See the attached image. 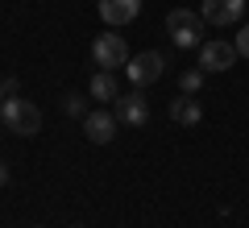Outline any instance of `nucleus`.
I'll return each mask as SVG.
<instances>
[{"mask_svg":"<svg viewBox=\"0 0 249 228\" xmlns=\"http://www.w3.org/2000/svg\"><path fill=\"white\" fill-rule=\"evenodd\" d=\"M232 62H237V46L232 42H204L199 46V67L204 70H212V75H220V70H229Z\"/></svg>","mask_w":249,"mask_h":228,"instance_id":"nucleus-7","label":"nucleus"},{"mask_svg":"<svg viewBox=\"0 0 249 228\" xmlns=\"http://www.w3.org/2000/svg\"><path fill=\"white\" fill-rule=\"evenodd\" d=\"M0 124H4L9 133H17V137H34V133L42 129V108H37L34 100L9 96L4 104H0Z\"/></svg>","mask_w":249,"mask_h":228,"instance_id":"nucleus-1","label":"nucleus"},{"mask_svg":"<svg viewBox=\"0 0 249 228\" xmlns=\"http://www.w3.org/2000/svg\"><path fill=\"white\" fill-rule=\"evenodd\" d=\"M170 121H175V124H187V129H196V124L204 121L199 100H196V96H175V100H170Z\"/></svg>","mask_w":249,"mask_h":228,"instance_id":"nucleus-10","label":"nucleus"},{"mask_svg":"<svg viewBox=\"0 0 249 228\" xmlns=\"http://www.w3.org/2000/svg\"><path fill=\"white\" fill-rule=\"evenodd\" d=\"M162 70H166V58H162L158 50H142V54H133V58L124 62V75H129L133 88H150V83H158Z\"/></svg>","mask_w":249,"mask_h":228,"instance_id":"nucleus-3","label":"nucleus"},{"mask_svg":"<svg viewBox=\"0 0 249 228\" xmlns=\"http://www.w3.org/2000/svg\"><path fill=\"white\" fill-rule=\"evenodd\" d=\"M116 112H108V108H96V112H88L83 116V133H88V141L91 145H108V141L116 137Z\"/></svg>","mask_w":249,"mask_h":228,"instance_id":"nucleus-8","label":"nucleus"},{"mask_svg":"<svg viewBox=\"0 0 249 228\" xmlns=\"http://www.w3.org/2000/svg\"><path fill=\"white\" fill-rule=\"evenodd\" d=\"M137 13H142V0H100V17H104V25H112V29L137 21Z\"/></svg>","mask_w":249,"mask_h":228,"instance_id":"nucleus-9","label":"nucleus"},{"mask_svg":"<svg viewBox=\"0 0 249 228\" xmlns=\"http://www.w3.org/2000/svg\"><path fill=\"white\" fill-rule=\"evenodd\" d=\"M204 25L208 21L199 17V13H191V9H170V17H166V34H170V42H175L178 50L204 46Z\"/></svg>","mask_w":249,"mask_h":228,"instance_id":"nucleus-2","label":"nucleus"},{"mask_svg":"<svg viewBox=\"0 0 249 228\" xmlns=\"http://www.w3.org/2000/svg\"><path fill=\"white\" fill-rule=\"evenodd\" d=\"M75 228H79V224H75Z\"/></svg>","mask_w":249,"mask_h":228,"instance_id":"nucleus-18","label":"nucleus"},{"mask_svg":"<svg viewBox=\"0 0 249 228\" xmlns=\"http://www.w3.org/2000/svg\"><path fill=\"white\" fill-rule=\"evenodd\" d=\"M88 91H91V100H104V104H116V96H121L112 70H96V75H91V83H88Z\"/></svg>","mask_w":249,"mask_h":228,"instance_id":"nucleus-11","label":"nucleus"},{"mask_svg":"<svg viewBox=\"0 0 249 228\" xmlns=\"http://www.w3.org/2000/svg\"><path fill=\"white\" fill-rule=\"evenodd\" d=\"M245 9H249V0H204V4H199V17H204L208 25L229 29V25H241V13Z\"/></svg>","mask_w":249,"mask_h":228,"instance_id":"nucleus-5","label":"nucleus"},{"mask_svg":"<svg viewBox=\"0 0 249 228\" xmlns=\"http://www.w3.org/2000/svg\"><path fill=\"white\" fill-rule=\"evenodd\" d=\"M112 112H116V121H121V124H133V129H142V124L150 121V104H145L142 88H137V91H124V96H116Z\"/></svg>","mask_w":249,"mask_h":228,"instance_id":"nucleus-6","label":"nucleus"},{"mask_svg":"<svg viewBox=\"0 0 249 228\" xmlns=\"http://www.w3.org/2000/svg\"><path fill=\"white\" fill-rule=\"evenodd\" d=\"M232 46H237L241 58H249V25H241V34H237V42H232Z\"/></svg>","mask_w":249,"mask_h":228,"instance_id":"nucleus-15","label":"nucleus"},{"mask_svg":"<svg viewBox=\"0 0 249 228\" xmlns=\"http://www.w3.org/2000/svg\"><path fill=\"white\" fill-rule=\"evenodd\" d=\"M129 58H133V54H129V46H124L121 34H100L96 42H91V62H96L100 70H116Z\"/></svg>","mask_w":249,"mask_h":228,"instance_id":"nucleus-4","label":"nucleus"},{"mask_svg":"<svg viewBox=\"0 0 249 228\" xmlns=\"http://www.w3.org/2000/svg\"><path fill=\"white\" fill-rule=\"evenodd\" d=\"M0 129H4V124H0Z\"/></svg>","mask_w":249,"mask_h":228,"instance_id":"nucleus-17","label":"nucleus"},{"mask_svg":"<svg viewBox=\"0 0 249 228\" xmlns=\"http://www.w3.org/2000/svg\"><path fill=\"white\" fill-rule=\"evenodd\" d=\"M0 187H9V162H0Z\"/></svg>","mask_w":249,"mask_h":228,"instance_id":"nucleus-16","label":"nucleus"},{"mask_svg":"<svg viewBox=\"0 0 249 228\" xmlns=\"http://www.w3.org/2000/svg\"><path fill=\"white\" fill-rule=\"evenodd\" d=\"M204 75H208L204 67H191V70H183V75H178V88H183V96H196V91L204 88Z\"/></svg>","mask_w":249,"mask_h":228,"instance_id":"nucleus-12","label":"nucleus"},{"mask_svg":"<svg viewBox=\"0 0 249 228\" xmlns=\"http://www.w3.org/2000/svg\"><path fill=\"white\" fill-rule=\"evenodd\" d=\"M17 91H21V79H13V75L4 79V75H0V104H4L9 96H17Z\"/></svg>","mask_w":249,"mask_h":228,"instance_id":"nucleus-14","label":"nucleus"},{"mask_svg":"<svg viewBox=\"0 0 249 228\" xmlns=\"http://www.w3.org/2000/svg\"><path fill=\"white\" fill-rule=\"evenodd\" d=\"M62 112L83 121V116H88V100H83V96H62Z\"/></svg>","mask_w":249,"mask_h":228,"instance_id":"nucleus-13","label":"nucleus"}]
</instances>
